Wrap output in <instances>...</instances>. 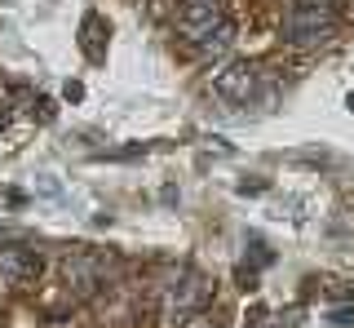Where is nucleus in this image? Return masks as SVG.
Wrapping results in <instances>:
<instances>
[{
  "label": "nucleus",
  "instance_id": "obj_1",
  "mask_svg": "<svg viewBox=\"0 0 354 328\" xmlns=\"http://www.w3.org/2000/svg\"><path fill=\"white\" fill-rule=\"evenodd\" d=\"M332 31H337V18L328 14V9H301V5H288L283 14V40L292 49H319L332 40Z\"/></svg>",
  "mask_w": 354,
  "mask_h": 328
},
{
  "label": "nucleus",
  "instance_id": "obj_2",
  "mask_svg": "<svg viewBox=\"0 0 354 328\" xmlns=\"http://www.w3.org/2000/svg\"><path fill=\"white\" fill-rule=\"evenodd\" d=\"M208 302V284L195 275V271H186L182 280L169 284V293H164V315H169L173 324H182L186 315H195L199 306Z\"/></svg>",
  "mask_w": 354,
  "mask_h": 328
},
{
  "label": "nucleus",
  "instance_id": "obj_3",
  "mask_svg": "<svg viewBox=\"0 0 354 328\" xmlns=\"http://www.w3.org/2000/svg\"><path fill=\"white\" fill-rule=\"evenodd\" d=\"M177 27H182L191 40H204L208 31L221 27V0H182V9H177Z\"/></svg>",
  "mask_w": 354,
  "mask_h": 328
},
{
  "label": "nucleus",
  "instance_id": "obj_4",
  "mask_svg": "<svg viewBox=\"0 0 354 328\" xmlns=\"http://www.w3.org/2000/svg\"><path fill=\"white\" fill-rule=\"evenodd\" d=\"M252 84H257V71H252L248 62H230V67H221L213 75V89H217V98H226V102H248Z\"/></svg>",
  "mask_w": 354,
  "mask_h": 328
},
{
  "label": "nucleus",
  "instance_id": "obj_5",
  "mask_svg": "<svg viewBox=\"0 0 354 328\" xmlns=\"http://www.w3.org/2000/svg\"><path fill=\"white\" fill-rule=\"evenodd\" d=\"M36 271H40V257L31 248H0V284L22 289V284L36 280Z\"/></svg>",
  "mask_w": 354,
  "mask_h": 328
},
{
  "label": "nucleus",
  "instance_id": "obj_6",
  "mask_svg": "<svg viewBox=\"0 0 354 328\" xmlns=\"http://www.w3.org/2000/svg\"><path fill=\"white\" fill-rule=\"evenodd\" d=\"M62 271H66V284H75L80 293H88V289L97 284V262H93V257H71Z\"/></svg>",
  "mask_w": 354,
  "mask_h": 328
},
{
  "label": "nucleus",
  "instance_id": "obj_7",
  "mask_svg": "<svg viewBox=\"0 0 354 328\" xmlns=\"http://www.w3.org/2000/svg\"><path fill=\"white\" fill-rule=\"evenodd\" d=\"M230 40H235V27H230V23H221L217 31H208L204 40H195V49L204 53V58H221V53L230 49Z\"/></svg>",
  "mask_w": 354,
  "mask_h": 328
},
{
  "label": "nucleus",
  "instance_id": "obj_8",
  "mask_svg": "<svg viewBox=\"0 0 354 328\" xmlns=\"http://www.w3.org/2000/svg\"><path fill=\"white\" fill-rule=\"evenodd\" d=\"M182 328H213V320H208L204 311H195V315H186V320H182Z\"/></svg>",
  "mask_w": 354,
  "mask_h": 328
}]
</instances>
